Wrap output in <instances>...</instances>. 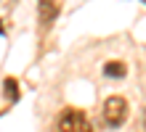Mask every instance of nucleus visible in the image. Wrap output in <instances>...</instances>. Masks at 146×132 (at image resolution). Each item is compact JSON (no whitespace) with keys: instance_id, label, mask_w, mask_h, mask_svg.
<instances>
[{"instance_id":"nucleus-2","label":"nucleus","mask_w":146,"mask_h":132,"mask_svg":"<svg viewBox=\"0 0 146 132\" xmlns=\"http://www.w3.org/2000/svg\"><path fill=\"white\" fill-rule=\"evenodd\" d=\"M56 132H90V124H88L82 111L69 108L56 119Z\"/></svg>"},{"instance_id":"nucleus-4","label":"nucleus","mask_w":146,"mask_h":132,"mask_svg":"<svg viewBox=\"0 0 146 132\" xmlns=\"http://www.w3.org/2000/svg\"><path fill=\"white\" fill-rule=\"evenodd\" d=\"M104 74L106 77H125V64L122 61H109L104 66Z\"/></svg>"},{"instance_id":"nucleus-5","label":"nucleus","mask_w":146,"mask_h":132,"mask_svg":"<svg viewBox=\"0 0 146 132\" xmlns=\"http://www.w3.org/2000/svg\"><path fill=\"white\" fill-rule=\"evenodd\" d=\"M5 93H8V98H11V100L19 98V93H16V82H13V79H5Z\"/></svg>"},{"instance_id":"nucleus-3","label":"nucleus","mask_w":146,"mask_h":132,"mask_svg":"<svg viewBox=\"0 0 146 132\" xmlns=\"http://www.w3.org/2000/svg\"><path fill=\"white\" fill-rule=\"evenodd\" d=\"M37 16L42 26H50L58 16V0H37Z\"/></svg>"},{"instance_id":"nucleus-1","label":"nucleus","mask_w":146,"mask_h":132,"mask_svg":"<svg viewBox=\"0 0 146 132\" xmlns=\"http://www.w3.org/2000/svg\"><path fill=\"white\" fill-rule=\"evenodd\" d=\"M101 116H104V124L109 129H117L125 124L127 119V100L119 98V95H111V98L104 100V111H101Z\"/></svg>"}]
</instances>
